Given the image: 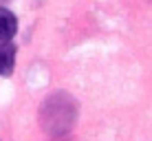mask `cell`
Segmentation results:
<instances>
[{
  "instance_id": "obj_1",
  "label": "cell",
  "mask_w": 152,
  "mask_h": 141,
  "mask_svg": "<svg viewBox=\"0 0 152 141\" xmlns=\"http://www.w3.org/2000/svg\"><path fill=\"white\" fill-rule=\"evenodd\" d=\"M75 119H77V102L64 91L49 95L40 108V123L44 132L51 137L66 134L73 128Z\"/></svg>"
},
{
  "instance_id": "obj_2",
  "label": "cell",
  "mask_w": 152,
  "mask_h": 141,
  "mask_svg": "<svg viewBox=\"0 0 152 141\" xmlns=\"http://www.w3.org/2000/svg\"><path fill=\"white\" fill-rule=\"evenodd\" d=\"M18 31V18L7 7H0V42H11Z\"/></svg>"
},
{
  "instance_id": "obj_3",
  "label": "cell",
  "mask_w": 152,
  "mask_h": 141,
  "mask_svg": "<svg viewBox=\"0 0 152 141\" xmlns=\"http://www.w3.org/2000/svg\"><path fill=\"white\" fill-rule=\"evenodd\" d=\"M15 66V44L0 42V75L9 77Z\"/></svg>"
}]
</instances>
